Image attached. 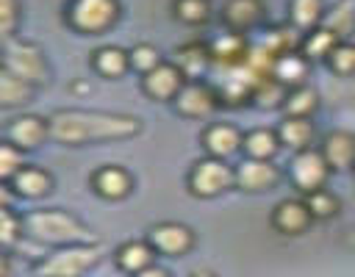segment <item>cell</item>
<instances>
[{
  "mask_svg": "<svg viewBox=\"0 0 355 277\" xmlns=\"http://www.w3.org/2000/svg\"><path fill=\"white\" fill-rule=\"evenodd\" d=\"M172 64L186 75V80H200V78L214 66L208 42L191 39V42L180 44V47L175 50V61H172Z\"/></svg>",
  "mask_w": 355,
  "mask_h": 277,
  "instance_id": "obj_18",
  "label": "cell"
},
{
  "mask_svg": "<svg viewBox=\"0 0 355 277\" xmlns=\"http://www.w3.org/2000/svg\"><path fill=\"white\" fill-rule=\"evenodd\" d=\"M286 97H288V86L280 83V80L272 78V75H263V78L255 83V89H252V100H250V102H252L255 108L272 111V108H283Z\"/></svg>",
  "mask_w": 355,
  "mask_h": 277,
  "instance_id": "obj_28",
  "label": "cell"
},
{
  "mask_svg": "<svg viewBox=\"0 0 355 277\" xmlns=\"http://www.w3.org/2000/svg\"><path fill=\"white\" fill-rule=\"evenodd\" d=\"M313 216L305 205V199H280L272 211V227L280 235H302L311 227Z\"/></svg>",
  "mask_w": 355,
  "mask_h": 277,
  "instance_id": "obj_16",
  "label": "cell"
},
{
  "mask_svg": "<svg viewBox=\"0 0 355 277\" xmlns=\"http://www.w3.org/2000/svg\"><path fill=\"white\" fill-rule=\"evenodd\" d=\"M172 102H175V111L186 119H202L222 105L216 86L208 80H186V86Z\"/></svg>",
  "mask_w": 355,
  "mask_h": 277,
  "instance_id": "obj_8",
  "label": "cell"
},
{
  "mask_svg": "<svg viewBox=\"0 0 355 277\" xmlns=\"http://www.w3.org/2000/svg\"><path fill=\"white\" fill-rule=\"evenodd\" d=\"M47 119H50V138H55L58 144H67V147L130 138L141 130V122L136 116L108 114V111L64 108V111H55Z\"/></svg>",
  "mask_w": 355,
  "mask_h": 277,
  "instance_id": "obj_1",
  "label": "cell"
},
{
  "mask_svg": "<svg viewBox=\"0 0 355 277\" xmlns=\"http://www.w3.org/2000/svg\"><path fill=\"white\" fill-rule=\"evenodd\" d=\"M230 186H236V169L227 161H222V158L205 155L189 172V191L194 197L211 199V197L225 194Z\"/></svg>",
  "mask_w": 355,
  "mask_h": 277,
  "instance_id": "obj_6",
  "label": "cell"
},
{
  "mask_svg": "<svg viewBox=\"0 0 355 277\" xmlns=\"http://www.w3.org/2000/svg\"><path fill=\"white\" fill-rule=\"evenodd\" d=\"M72 89H75V91H89V83H75Z\"/></svg>",
  "mask_w": 355,
  "mask_h": 277,
  "instance_id": "obj_40",
  "label": "cell"
},
{
  "mask_svg": "<svg viewBox=\"0 0 355 277\" xmlns=\"http://www.w3.org/2000/svg\"><path fill=\"white\" fill-rule=\"evenodd\" d=\"M319 108V94L313 86H294L288 89V97L283 102V114L286 116H302V119H311L313 111Z\"/></svg>",
  "mask_w": 355,
  "mask_h": 277,
  "instance_id": "obj_30",
  "label": "cell"
},
{
  "mask_svg": "<svg viewBox=\"0 0 355 277\" xmlns=\"http://www.w3.org/2000/svg\"><path fill=\"white\" fill-rule=\"evenodd\" d=\"M277 136H280V144H286L297 152L308 150L311 141H313V122L302 119V116H283V122L277 127Z\"/></svg>",
  "mask_w": 355,
  "mask_h": 277,
  "instance_id": "obj_26",
  "label": "cell"
},
{
  "mask_svg": "<svg viewBox=\"0 0 355 277\" xmlns=\"http://www.w3.org/2000/svg\"><path fill=\"white\" fill-rule=\"evenodd\" d=\"M208 47H211V61L216 69H233L250 61V42L241 33L225 30L216 39H211Z\"/></svg>",
  "mask_w": 355,
  "mask_h": 277,
  "instance_id": "obj_14",
  "label": "cell"
},
{
  "mask_svg": "<svg viewBox=\"0 0 355 277\" xmlns=\"http://www.w3.org/2000/svg\"><path fill=\"white\" fill-rule=\"evenodd\" d=\"M128 53H130V69H136V72H141V75H147V72H153L155 66L164 64V61H161V53H158L153 44H147V42L133 44Z\"/></svg>",
  "mask_w": 355,
  "mask_h": 277,
  "instance_id": "obj_35",
  "label": "cell"
},
{
  "mask_svg": "<svg viewBox=\"0 0 355 277\" xmlns=\"http://www.w3.org/2000/svg\"><path fill=\"white\" fill-rule=\"evenodd\" d=\"M183 86H186V75H183L175 64H169V61H164V64L155 66L153 72L141 75V91H144L150 100H158V102L175 100Z\"/></svg>",
  "mask_w": 355,
  "mask_h": 277,
  "instance_id": "obj_12",
  "label": "cell"
},
{
  "mask_svg": "<svg viewBox=\"0 0 355 277\" xmlns=\"http://www.w3.org/2000/svg\"><path fill=\"white\" fill-rule=\"evenodd\" d=\"M327 66H330L336 75H341V78L355 75V42L341 39V42L333 47V53L327 55Z\"/></svg>",
  "mask_w": 355,
  "mask_h": 277,
  "instance_id": "obj_34",
  "label": "cell"
},
{
  "mask_svg": "<svg viewBox=\"0 0 355 277\" xmlns=\"http://www.w3.org/2000/svg\"><path fill=\"white\" fill-rule=\"evenodd\" d=\"M36 86L11 75L8 69H0V100H3V108H17V105H25L31 102Z\"/></svg>",
  "mask_w": 355,
  "mask_h": 277,
  "instance_id": "obj_29",
  "label": "cell"
},
{
  "mask_svg": "<svg viewBox=\"0 0 355 277\" xmlns=\"http://www.w3.org/2000/svg\"><path fill=\"white\" fill-rule=\"evenodd\" d=\"M191 277H216V274H211V271H194Z\"/></svg>",
  "mask_w": 355,
  "mask_h": 277,
  "instance_id": "obj_41",
  "label": "cell"
},
{
  "mask_svg": "<svg viewBox=\"0 0 355 277\" xmlns=\"http://www.w3.org/2000/svg\"><path fill=\"white\" fill-rule=\"evenodd\" d=\"M100 255H103L100 244L55 247L50 255H44L36 263V274L39 277H80L100 260Z\"/></svg>",
  "mask_w": 355,
  "mask_h": 277,
  "instance_id": "obj_4",
  "label": "cell"
},
{
  "mask_svg": "<svg viewBox=\"0 0 355 277\" xmlns=\"http://www.w3.org/2000/svg\"><path fill=\"white\" fill-rule=\"evenodd\" d=\"M302 199H305V205H308L313 219H333L341 211V202H338V197L330 188L308 191V194H302Z\"/></svg>",
  "mask_w": 355,
  "mask_h": 277,
  "instance_id": "obj_32",
  "label": "cell"
},
{
  "mask_svg": "<svg viewBox=\"0 0 355 277\" xmlns=\"http://www.w3.org/2000/svg\"><path fill=\"white\" fill-rule=\"evenodd\" d=\"M92 69L108 80L122 78L130 69V53L116 47V44H103L92 53Z\"/></svg>",
  "mask_w": 355,
  "mask_h": 277,
  "instance_id": "obj_23",
  "label": "cell"
},
{
  "mask_svg": "<svg viewBox=\"0 0 355 277\" xmlns=\"http://www.w3.org/2000/svg\"><path fill=\"white\" fill-rule=\"evenodd\" d=\"M247 158H261V161H272L280 150V136L272 127H252L244 133V144H241Z\"/></svg>",
  "mask_w": 355,
  "mask_h": 277,
  "instance_id": "obj_25",
  "label": "cell"
},
{
  "mask_svg": "<svg viewBox=\"0 0 355 277\" xmlns=\"http://www.w3.org/2000/svg\"><path fill=\"white\" fill-rule=\"evenodd\" d=\"M147 241L153 244V249L158 255L183 258L194 247V233H191V227H186L180 222H158V224L150 227Z\"/></svg>",
  "mask_w": 355,
  "mask_h": 277,
  "instance_id": "obj_9",
  "label": "cell"
},
{
  "mask_svg": "<svg viewBox=\"0 0 355 277\" xmlns=\"http://www.w3.org/2000/svg\"><path fill=\"white\" fill-rule=\"evenodd\" d=\"M92 188L103 199H125L133 191V177H130V172L125 166L105 163L92 175Z\"/></svg>",
  "mask_w": 355,
  "mask_h": 277,
  "instance_id": "obj_17",
  "label": "cell"
},
{
  "mask_svg": "<svg viewBox=\"0 0 355 277\" xmlns=\"http://www.w3.org/2000/svg\"><path fill=\"white\" fill-rule=\"evenodd\" d=\"M341 42V36L336 30H330L327 25H319L316 30L302 36V53L308 55V61H327V55L333 53V47Z\"/></svg>",
  "mask_w": 355,
  "mask_h": 277,
  "instance_id": "obj_27",
  "label": "cell"
},
{
  "mask_svg": "<svg viewBox=\"0 0 355 277\" xmlns=\"http://www.w3.org/2000/svg\"><path fill=\"white\" fill-rule=\"evenodd\" d=\"M6 186L14 188L17 197L39 199V197L50 194V188H53V175H50L47 169H42V166H31V163H25V166L14 175V180L6 183Z\"/></svg>",
  "mask_w": 355,
  "mask_h": 277,
  "instance_id": "obj_21",
  "label": "cell"
},
{
  "mask_svg": "<svg viewBox=\"0 0 355 277\" xmlns=\"http://www.w3.org/2000/svg\"><path fill=\"white\" fill-rule=\"evenodd\" d=\"M136 277H169V271L166 269H161V266H150V269H144L141 274H136Z\"/></svg>",
  "mask_w": 355,
  "mask_h": 277,
  "instance_id": "obj_39",
  "label": "cell"
},
{
  "mask_svg": "<svg viewBox=\"0 0 355 277\" xmlns=\"http://www.w3.org/2000/svg\"><path fill=\"white\" fill-rule=\"evenodd\" d=\"M155 249H153V244L150 241H125L116 252H114V260H116V266L122 269V271H128V274H141L144 269H150V266H155Z\"/></svg>",
  "mask_w": 355,
  "mask_h": 277,
  "instance_id": "obj_22",
  "label": "cell"
},
{
  "mask_svg": "<svg viewBox=\"0 0 355 277\" xmlns=\"http://www.w3.org/2000/svg\"><path fill=\"white\" fill-rule=\"evenodd\" d=\"M22 166H25V150H19L17 144L3 138V150H0V177H3V183H11L14 175Z\"/></svg>",
  "mask_w": 355,
  "mask_h": 277,
  "instance_id": "obj_36",
  "label": "cell"
},
{
  "mask_svg": "<svg viewBox=\"0 0 355 277\" xmlns=\"http://www.w3.org/2000/svg\"><path fill=\"white\" fill-rule=\"evenodd\" d=\"M280 180V169L272 161H261V158H244L236 166V186L247 194H261V191H272Z\"/></svg>",
  "mask_w": 355,
  "mask_h": 277,
  "instance_id": "obj_11",
  "label": "cell"
},
{
  "mask_svg": "<svg viewBox=\"0 0 355 277\" xmlns=\"http://www.w3.org/2000/svg\"><path fill=\"white\" fill-rule=\"evenodd\" d=\"M172 11H175V19H180L183 25H202L211 19L208 0H175Z\"/></svg>",
  "mask_w": 355,
  "mask_h": 277,
  "instance_id": "obj_33",
  "label": "cell"
},
{
  "mask_svg": "<svg viewBox=\"0 0 355 277\" xmlns=\"http://www.w3.org/2000/svg\"><path fill=\"white\" fill-rule=\"evenodd\" d=\"M324 0H288V25L297 28L302 36L316 30L324 22Z\"/></svg>",
  "mask_w": 355,
  "mask_h": 277,
  "instance_id": "obj_24",
  "label": "cell"
},
{
  "mask_svg": "<svg viewBox=\"0 0 355 277\" xmlns=\"http://www.w3.org/2000/svg\"><path fill=\"white\" fill-rule=\"evenodd\" d=\"M17 22H19V0H0V30H3V39L14 36Z\"/></svg>",
  "mask_w": 355,
  "mask_h": 277,
  "instance_id": "obj_38",
  "label": "cell"
},
{
  "mask_svg": "<svg viewBox=\"0 0 355 277\" xmlns=\"http://www.w3.org/2000/svg\"><path fill=\"white\" fill-rule=\"evenodd\" d=\"M327 175H330V166H327L322 150H313V147L294 152V158L288 163V177H291V183L302 194L316 191V188H324Z\"/></svg>",
  "mask_w": 355,
  "mask_h": 277,
  "instance_id": "obj_7",
  "label": "cell"
},
{
  "mask_svg": "<svg viewBox=\"0 0 355 277\" xmlns=\"http://www.w3.org/2000/svg\"><path fill=\"white\" fill-rule=\"evenodd\" d=\"M319 150H322L330 172H347L355 163V136L347 130H330L322 138Z\"/></svg>",
  "mask_w": 355,
  "mask_h": 277,
  "instance_id": "obj_19",
  "label": "cell"
},
{
  "mask_svg": "<svg viewBox=\"0 0 355 277\" xmlns=\"http://www.w3.org/2000/svg\"><path fill=\"white\" fill-rule=\"evenodd\" d=\"M244 144V136L239 133L236 125L230 122H211L205 130H202V147L211 158H222L227 161L230 155H236Z\"/></svg>",
  "mask_w": 355,
  "mask_h": 277,
  "instance_id": "obj_15",
  "label": "cell"
},
{
  "mask_svg": "<svg viewBox=\"0 0 355 277\" xmlns=\"http://www.w3.org/2000/svg\"><path fill=\"white\" fill-rule=\"evenodd\" d=\"M0 69H8L11 75L33 83V86H44L47 83V58L42 53L39 44L25 42L19 36H8L3 39V58H0Z\"/></svg>",
  "mask_w": 355,
  "mask_h": 277,
  "instance_id": "obj_3",
  "label": "cell"
},
{
  "mask_svg": "<svg viewBox=\"0 0 355 277\" xmlns=\"http://www.w3.org/2000/svg\"><path fill=\"white\" fill-rule=\"evenodd\" d=\"M222 25L225 30H233V33H250L255 30L263 17H266V3L263 0H225L222 11Z\"/></svg>",
  "mask_w": 355,
  "mask_h": 277,
  "instance_id": "obj_10",
  "label": "cell"
},
{
  "mask_svg": "<svg viewBox=\"0 0 355 277\" xmlns=\"http://www.w3.org/2000/svg\"><path fill=\"white\" fill-rule=\"evenodd\" d=\"M352 172H355V163H352Z\"/></svg>",
  "mask_w": 355,
  "mask_h": 277,
  "instance_id": "obj_42",
  "label": "cell"
},
{
  "mask_svg": "<svg viewBox=\"0 0 355 277\" xmlns=\"http://www.w3.org/2000/svg\"><path fill=\"white\" fill-rule=\"evenodd\" d=\"M308 72H311V61L302 50H291V53H283L272 61V78H277L280 83H286L288 89L294 86H305L308 83Z\"/></svg>",
  "mask_w": 355,
  "mask_h": 277,
  "instance_id": "obj_20",
  "label": "cell"
},
{
  "mask_svg": "<svg viewBox=\"0 0 355 277\" xmlns=\"http://www.w3.org/2000/svg\"><path fill=\"white\" fill-rule=\"evenodd\" d=\"M119 0H69L64 19L75 33L97 36L119 19Z\"/></svg>",
  "mask_w": 355,
  "mask_h": 277,
  "instance_id": "obj_5",
  "label": "cell"
},
{
  "mask_svg": "<svg viewBox=\"0 0 355 277\" xmlns=\"http://www.w3.org/2000/svg\"><path fill=\"white\" fill-rule=\"evenodd\" d=\"M330 30H336L341 39H347L355 28V0H338L327 14H324V22Z\"/></svg>",
  "mask_w": 355,
  "mask_h": 277,
  "instance_id": "obj_31",
  "label": "cell"
},
{
  "mask_svg": "<svg viewBox=\"0 0 355 277\" xmlns=\"http://www.w3.org/2000/svg\"><path fill=\"white\" fill-rule=\"evenodd\" d=\"M44 138H50V119H42L36 114H22L6 125V141L17 144L19 150H36Z\"/></svg>",
  "mask_w": 355,
  "mask_h": 277,
  "instance_id": "obj_13",
  "label": "cell"
},
{
  "mask_svg": "<svg viewBox=\"0 0 355 277\" xmlns=\"http://www.w3.org/2000/svg\"><path fill=\"white\" fill-rule=\"evenodd\" d=\"M25 235L36 244L47 247H72V244H94L92 230L61 208H39L25 216Z\"/></svg>",
  "mask_w": 355,
  "mask_h": 277,
  "instance_id": "obj_2",
  "label": "cell"
},
{
  "mask_svg": "<svg viewBox=\"0 0 355 277\" xmlns=\"http://www.w3.org/2000/svg\"><path fill=\"white\" fill-rule=\"evenodd\" d=\"M22 233H25V219H19L8 205H3V211H0V241H3L6 252L14 241H19Z\"/></svg>",
  "mask_w": 355,
  "mask_h": 277,
  "instance_id": "obj_37",
  "label": "cell"
}]
</instances>
